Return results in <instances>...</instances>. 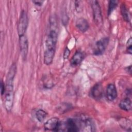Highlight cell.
Returning a JSON list of instances; mask_svg holds the SVG:
<instances>
[{
    "label": "cell",
    "instance_id": "1",
    "mask_svg": "<svg viewBox=\"0 0 132 132\" xmlns=\"http://www.w3.org/2000/svg\"><path fill=\"white\" fill-rule=\"evenodd\" d=\"M13 84L6 85L5 98V107L8 112H10L13 106Z\"/></svg>",
    "mask_w": 132,
    "mask_h": 132
},
{
    "label": "cell",
    "instance_id": "15",
    "mask_svg": "<svg viewBox=\"0 0 132 132\" xmlns=\"http://www.w3.org/2000/svg\"><path fill=\"white\" fill-rule=\"evenodd\" d=\"M120 108L124 111H129L131 109V102L129 98H125L122 100L119 104Z\"/></svg>",
    "mask_w": 132,
    "mask_h": 132
},
{
    "label": "cell",
    "instance_id": "21",
    "mask_svg": "<svg viewBox=\"0 0 132 132\" xmlns=\"http://www.w3.org/2000/svg\"><path fill=\"white\" fill-rule=\"evenodd\" d=\"M70 51L68 47H67L65 49V50L64 51V53H63V58H64V59H67L69 57V56L70 55Z\"/></svg>",
    "mask_w": 132,
    "mask_h": 132
},
{
    "label": "cell",
    "instance_id": "18",
    "mask_svg": "<svg viewBox=\"0 0 132 132\" xmlns=\"http://www.w3.org/2000/svg\"><path fill=\"white\" fill-rule=\"evenodd\" d=\"M121 13L125 21L127 22L129 21V14L124 4H123L121 6Z\"/></svg>",
    "mask_w": 132,
    "mask_h": 132
},
{
    "label": "cell",
    "instance_id": "5",
    "mask_svg": "<svg viewBox=\"0 0 132 132\" xmlns=\"http://www.w3.org/2000/svg\"><path fill=\"white\" fill-rule=\"evenodd\" d=\"M109 38L104 37L96 42L93 50V54L95 55H102L106 50L109 43Z\"/></svg>",
    "mask_w": 132,
    "mask_h": 132
},
{
    "label": "cell",
    "instance_id": "16",
    "mask_svg": "<svg viewBox=\"0 0 132 132\" xmlns=\"http://www.w3.org/2000/svg\"><path fill=\"white\" fill-rule=\"evenodd\" d=\"M47 115V113L42 109L38 110L36 113V118L37 120L40 122H43L45 120Z\"/></svg>",
    "mask_w": 132,
    "mask_h": 132
},
{
    "label": "cell",
    "instance_id": "11",
    "mask_svg": "<svg viewBox=\"0 0 132 132\" xmlns=\"http://www.w3.org/2000/svg\"><path fill=\"white\" fill-rule=\"evenodd\" d=\"M76 26L79 30L82 32H84L88 30L89 25L87 20L83 18H80L76 22Z\"/></svg>",
    "mask_w": 132,
    "mask_h": 132
},
{
    "label": "cell",
    "instance_id": "6",
    "mask_svg": "<svg viewBox=\"0 0 132 132\" xmlns=\"http://www.w3.org/2000/svg\"><path fill=\"white\" fill-rule=\"evenodd\" d=\"M19 45L22 57L23 60H25L28 54V42L25 35L19 37Z\"/></svg>",
    "mask_w": 132,
    "mask_h": 132
},
{
    "label": "cell",
    "instance_id": "10",
    "mask_svg": "<svg viewBox=\"0 0 132 132\" xmlns=\"http://www.w3.org/2000/svg\"><path fill=\"white\" fill-rule=\"evenodd\" d=\"M64 126L65 128V130L68 131L76 132L79 131L77 123L75 119H68L65 123Z\"/></svg>",
    "mask_w": 132,
    "mask_h": 132
},
{
    "label": "cell",
    "instance_id": "13",
    "mask_svg": "<svg viewBox=\"0 0 132 132\" xmlns=\"http://www.w3.org/2000/svg\"><path fill=\"white\" fill-rule=\"evenodd\" d=\"M55 50L46 49L44 54V62L46 65H50L53 60Z\"/></svg>",
    "mask_w": 132,
    "mask_h": 132
},
{
    "label": "cell",
    "instance_id": "8",
    "mask_svg": "<svg viewBox=\"0 0 132 132\" xmlns=\"http://www.w3.org/2000/svg\"><path fill=\"white\" fill-rule=\"evenodd\" d=\"M103 94V89L101 83L96 84L90 91V95L95 100L100 99Z\"/></svg>",
    "mask_w": 132,
    "mask_h": 132
},
{
    "label": "cell",
    "instance_id": "17",
    "mask_svg": "<svg viewBox=\"0 0 132 132\" xmlns=\"http://www.w3.org/2000/svg\"><path fill=\"white\" fill-rule=\"evenodd\" d=\"M118 4V1L116 0L110 1L108 4V14L110 15L111 12L116 9Z\"/></svg>",
    "mask_w": 132,
    "mask_h": 132
},
{
    "label": "cell",
    "instance_id": "14",
    "mask_svg": "<svg viewBox=\"0 0 132 132\" xmlns=\"http://www.w3.org/2000/svg\"><path fill=\"white\" fill-rule=\"evenodd\" d=\"M84 58V55L81 52L77 51L76 52L74 55L72 57L70 63L71 65L73 67H75L81 63Z\"/></svg>",
    "mask_w": 132,
    "mask_h": 132
},
{
    "label": "cell",
    "instance_id": "12",
    "mask_svg": "<svg viewBox=\"0 0 132 132\" xmlns=\"http://www.w3.org/2000/svg\"><path fill=\"white\" fill-rule=\"evenodd\" d=\"M16 72V66L15 63H13L10 67L9 71L8 72L6 84H13L14 78Z\"/></svg>",
    "mask_w": 132,
    "mask_h": 132
},
{
    "label": "cell",
    "instance_id": "20",
    "mask_svg": "<svg viewBox=\"0 0 132 132\" xmlns=\"http://www.w3.org/2000/svg\"><path fill=\"white\" fill-rule=\"evenodd\" d=\"M6 92V86L3 81H1V95H3Z\"/></svg>",
    "mask_w": 132,
    "mask_h": 132
},
{
    "label": "cell",
    "instance_id": "3",
    "mask_svg": "<svg viewBox=\"0 0 132 132\" xmlns=\"http://www.w3.org/2000/svg\"><path fill=\"white\" fill-rule=\"evenodd\" d=\"M91 5L92 9L94 21L96 24L100 25L102 22L103 18L99 3L97 1H91Z\"/></svg>",
    "mask_w": 132,
    "mask_h": 132
},
{
    "label": "cell",
    "instance_id": "9",
    "mask_svg": "<svg viewBox=\"0 0 132 132\" xmlns=\"http://www.w3.org/2000/svg\"><path fill=\"white\" fill-rule=\"evenodd\" d=\"M106 96L107 99L110 101H112L116 98L117 96V91L114 85L110 84L107 86Z\"/></svg>",
    "mask_w": 132,
    "mask_h": 132
},
{
    "label": "cell",
    "instance_id": "2",
    "mask_svg": "<svg viewBox=\"0 0 132 132\" xmlns=\"http://www.w3.org/2000/svg\"><path fill=\"white\" fill-rule=\"evenodd\" d=\"M28 26V17L26 12L24 10L21 12L18 23V33L19 37L24 35Z\"/></svg>",
    "mask_w": 132,
    "mask_h": 132
},
{
    "label": "cell",
    "instance_id": "22",
    "mask_svg": "<svg viewBox=\"0 0 132 132\" xmlns=\"http://www.w3.org/2000/svg\"><path fill=\"white\" fill-rule=\"evenodd\" d=\"M33 3L35 4V5L38 6H41L42 5L44 1H32Z\"/></svg>",
    "mask_w": 132,
    "mask_h": 132
},
{
    "label": "cell",
    "instance_id": "19",
    "mask_svg": "<svg viewBox=\"0 0 132 132\" xmlns=\"http://www.w3.org/2000/svg\"><path fill=\"white\" fill-rule=\"evenodd\" d=\"M75 7L76 10L78 12H80L82 11V5L81 2L80 1H76L75 2Z\"/></svg>",
    "mask_w": 132,
    "mask_h": 132
},
{
    "label": "cell",
    "instance_id": "4",
    "mask_svg": "<svg viewBox=\"0 0 132 132\" xmlns=\"http://www.w3.org/2000/svg\"><path fill=\"white\" fill-rule=\"evenodd\" d=\"M58 35L55 29H51L49 32L45 41L46 49L55 50Z\"/></svg>",
    "mask_w": 132,
    "mask_h": 132
},
{
    "label": "cell",
    "instance_id": "7",
    "mask_svg": "<svg viewBox=\"0 0 132 132\" xmlns=\"http://www.w3.org/2000/svg\"><path fill=\"white\" fill-rule=\"evenodd\" d=\"M60 122L59 119L56 117H53L48 120L44 124V128L46 130L58 131Z\"/></svg>",
    "mask_w": 132,
    "mask_h": 132
}]
</instances>
